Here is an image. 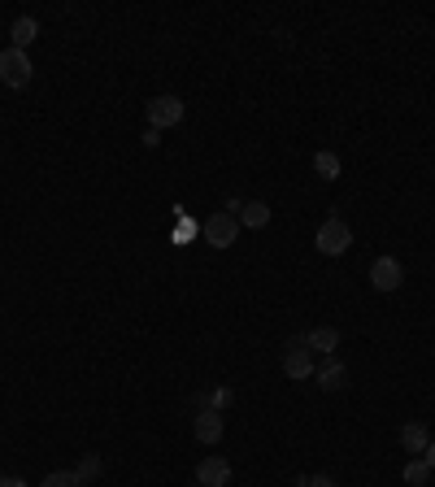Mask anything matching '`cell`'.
<instances>
[{
	"mask_svg": "<svg viewBox=\"0 0 435 487\" xmlns=\"http://www.w3.org/2000/svg\"><path fill=\"white\" fill-rule=\"evenodd\" d=\"M101 470H105V466H101V457H96V453H88L83 461H79V470H74V474H79V483L88 487L92 479H101Z\"/></svg>",
	"mask_w": 435,
	"mask_h": 487,
	"instance_id": "cell-15",
	"label": "cell"
},
{
	"mask_svg": "<svg viewBox=\"0 0 435 487\" xmlns=\"http://www.w3.org/2000/svg\"><path fill=\"white\" fill-rule=\"evenodd\" d=\"M44 487H83V483H79L74 470H53V474L44 479Z\"/></svg>",
	"mask_w": 435,
	"mask_h": 487,
	"instance_id": "cell-18",
	"label": "cell"
},
{
	"mask_svg": "<svg viewBox=\"0 0 435 487\" xmlns=\"http://www.w3.org/2000/svg\"><path fill=\"white\" fill-rule=\"evenodd\" d=\"M174 214H179V227H174V235H170V239H174V244H188V239H192V235L201 231V223L183 218V205H174Z\"/></svg>",
	"mask_w": 435,
	"mask_h": 487,
	"instance_id": "cell-17",
	"label": "cell"
},
{
	"mask_svg": "<svg viewBox=\"0 0 435 487\" xmlns=\"http://www.w3.org/2000/svg\"><path fill=\"white\" fill-rule=\"evenodd\" d=\"M427 479H431V466H427L422 457L405 466V483H409V487H427Z\"/></svg>",
	"mask_w": 435,
	"mask_h": 487,
	"instance_id": "cell-16",
	"label": "cell"
},
{
	"mask_svg": "<svg viewBox=\"0 0 435 487\" xmlns=\"http://www.w3.org/2000/svg\"><path fill=\"white\" fill-rule=\"evenodd\" d=\"M231 400H235V391H231V388H213V391H209V409H218V414H222V409H227Z\"/></svg>",
	"mask_w": 435,
	"mask_h": 487,
	"instance_id": "cell-19",
	"label": "cell"
},
{
	"mask_svg": "<svg viewBox=\"0 0 435 487\" xmlns=\"http://www.w3.org/2000/svg\"><path fill=\"white\" fill-rule=\"evenodd\" d=\"M314 379H318L322 391H339V388H348V365L335 357H322V365H314Z\"/></svg>",
	"mask_w": 435,
	"mask_h": 487,
	"instance_id": "cell-8",
	"label": "cell"
},
{
	"mask_svg": "<svg viewBox=\"0 0 435 487\" xmlns=\"http://www.w3.org/2000/svg\"><path fill=\"white\" fill-rule=\"evenodd\" d=\"M183 100L179 97H153L148 100V127L153 130H166V127H179L183 122Z\"/></svg>",
	"mask_w": 435,
	"mask_h": 487,
	"instance_id": "cell-5",
	"label": "cell"
},
{
	"mask_svg": "<svg viewBox=\"0 0 435 487\" xmlns=\"http://www.w3.org/2000/svg\"><path fill=\"white\" fill-rule=\"evenodd\" d=\"M314 244H318L322 257H344L348 244H353V227H348L344 218H327V223L318 227V235H314Z\"/></svg>",
	"mask_w": 435,
	"mask_h": 487,
	"instance_id": "cell-1",
	"label": "cell"
},
{
	"mask_svg": "<svg viewBox=\"0 0 435 487\" xmlns=\"http://www.w3.org/2000/svg\"><path fill=\"white\" fill-rule=\"evenodd\" d=\"M270 223V205H262V200H248L244 209H239V227L248 231H262Z\"/></svg>",
	"mask_w": 435,
	"mask_h": 487,
	"instance_id": "cell-13",
	"label": "cell"
},
{
	"mask_svg": "<svg viewBox=\"0 0 435 487\" xmlns=\"http://www.w3.org/2000/svg\"><path fill=\"white\" fill-rule=\"evenodd\" d=\"M222 431H227V423H222L218 409H201V414H197V440H201V444H218Z\"/></svg>",
	"mask_w": 435,
	"mask_h": 487,
	"instance_id": "cell-9",
	"label": "cell"
},
{
	"mask_svg": "<svg viewBox=\"0 0 435 487\" xmlns=\"http://www.w3.org/2000/svg\"><path fill=\"white\" fill-rule=\"evenodd\" d=\"M422 461H427V466H431V470H435V440H431V444H427V453H422Z\"/></svg>",
	"mask_w": 435,
	"mask_h": 487,
	"instance_id": "cell-22",
	"label": "cell"
},
{
	"mask_svg": "<svg viewBox=\"0 0 435 487\" xmlns=\"http://www.w3.org/2000/svg\"><path fill=\"white\" fill-rule=\"evenodd\" d=\"M370 283H374V292H397L405 283V270L397 257H379L370 265Z\"/></svg>",
	"mask_w": 435,
	"mask_h": 487,
	"instance_id": "cell-6",
	"label": "cell"
},
{
	"mask_svg": "<svg viewBox=\"0 0 435 487\" xmlns=\"http://www.w3.org/2000/svg\"><path fill=\"white\" fill-rule=\"evenodd\" d=\"M283 370H288V379H309L314 374V348H309L305 335H292L283 344Z\"/></svg>",
	"mask_w": 435,
	"mask_h": 487,
	"instance_id": "cell-2",
	"label": "cell"
},
{
	"mask_svg": "<svg viewBox=\"0 0 435 487\" xmlns=\"http://www.w3.org/2000/svg\"><path fill=\"white\" fill-rule=\"evenodd\" d=\"M197 483L201 487H227L231 483V461L227 457H205L197 466Z\"/></svg>",
	"mask_w": 435,
	"mask_h": 487,
	"instance_id": "cell-7",
	"label": "cell"
},
{
	"mask_svg": "<svg viewBox=\"0 0 435 487\" xmlns=\"http://www.w3.org/2000/svg\"><path fill=\"white\" fill-rule=\"evenodd\" d=\"M201 235L205 244H213V248H231L235 235H239V218L235 214H209L201 223Z\"/></svg>",
	"mask_w": 435,
	"mask_h": 487,
	"instance_id": "cell-4",
	"label": "cell"
},
{
	"mask_svg": "<svg viewBox=\"0 0 435 487\" xmlns=\"http://www.w3.org/2000/svg\"><path fill=\"white\" fill-rule=\"evenodd\" d=\"M35 35H39V22H35V18H18V22H13V31H9V48L27 53V48L35 44Z\"/></svg>",
	"mask_w": 435,
	"mask_h": 487,
	"instance_id": "cell-11",
	"label": "cell"
},
{
	"mask_svg": "<svg viewBox=\"0 0 435 487\" xmlns=\"http://www.w3.org/2000/svg\"><path fill=\"white\" fill-rule=\"evenodd\" d=\"M0 487H27V483H22L18 474H9V479H0Z\"/></svg>",
	"mask_w": 435,
	"mask_h": 487,
	"instance_id": "cell-23",
	"label": "cell"
},
{
	"mask_svg": "<svg viewBox=\"0 0 435 487\" xmlns=\"http://www.w3.org/2000/svg\"><path fill=\"white\" fill-rule=\"evenodd\" d=\"M305 340H309V348L322 353V357H331L335 348H339V331H335V326H314V331H305Z\"/></svg>",
	"mask_w": 435,
	"mask_h": 487,
	"instance_id": "cell-10",
	"label": "cell"
},
{
	"mask_svg": "<svg viewBox=\"0 0 435 487\" xmlns=\"http://www.w3.org/2000/svg\"><path fill=\"white\" fill-rule=\"evenodd\" d=\"M314 170H318V174H322L327 183L344 174V165H339V157H335V153H327V148H322V153H314Z\"/></svg>",
	"mask_w": 435,
	"mask_h": 487,
	"instance_id": "cell-14",
	"label": "cell"
},
{
	"mask_svg": "<svg viewBox=\"0 0 435 487\" xmlns=\"http://www.w3.org/2000/svg\"><path fill=\"white\" fill-rule=\"evenodd\" d=\"M144 144H148V148H157V144H162V130L148 127V130H144Z\"/></svg>",
	"mask_w": 435,
	"mask_h": 487,
	"instance_id": "cell-21",
	"label": "cell"
},
{
	"mask_svg": "<svg viewBox=\"0 0 435 487\" xmlns=\"http://www.w3.org/2000/svg\"><path fill=\"white\" fill-rule=\"evenodd\" d=\"M401 444H405V453H427L431 435H427V426L422 423H405L401 426Z\"/></svg>",
	"mask_w": 435,
	"mask_h": 487,
	"instance_id": "cell-12",
	"label": "cell"
},
{
	"mask_svg": "<svg viewBox=\"0 0 435 487\" xmlns=\"http://www.w3.org/2000/svg\"><path fill=\"white\" fill-rule=\"evenodd\" d=\"M0 83L13 88V92L27 88V83H31V57L18 53V48H4V53H0Z\"/></svg>",
	"mask_w": 435,
	"mask_h": 487,
	"instance_id": "cell-3",
	"label": "cell"
},
{
	"mask_svg": "<svg viewBox=\"0 0 435 487\" xmlns=\"http://www.w3.org/2000/svg\"><path fill=\"white\" fill-rule=\"evenodd\" d=\"M297 487H335L327 474H305V479H297Z\"/></svg>",
	"mask_w": 435,
	"mask_h": 487,
	"instance_id": "cell-20",
	"label": "cell"
}]
</instances>
